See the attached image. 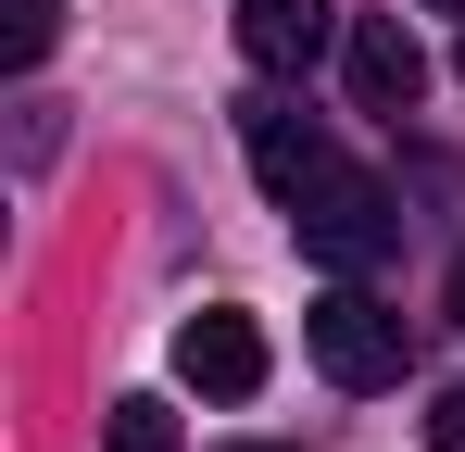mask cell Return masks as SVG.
Segmentation results:
<instances>
[{"label": "cell", "instance_id": "6da1fadb", "mask_svg": "<svg viewBox=\"0 0 465 452\" xmlns=\"http://www.w3.org/2000/svg\"><path fill=\"white\" fill-rule=\"evenodd\" d=\"M302 339H314V365L340 377V389H390V377L415 365L402 314H390V301H365V290H327V301L302 314Z\"/></svg>", "mask_w": 465, "mask_h": 452}, {"label": "cell", "instance_id": "7a4b0ae2", "mask_svg": "<svg viewBox=\"0 0 465 452\" xmlns=\"http://www.w3.org/2000/svg\"><path fill=\"white\" fill-rule=\"evenodd\" d=\"M290 226H302V251H314V264H340V277H352V264H378L390 239H402L390 189H378V176H352V163H340V176H327V189H314Z\"/></svg>", "mask_w": 465, "mask_h": 452}, {"label": "cell", "instance_id": "3957f363", "mask_svg": "<svg viewBox=\"0 0 465 452\" xmlns=\"http://www.w3.org/2000/svg\"><path fill=\"white\" fill-rule=\"evenodd\" d=\"M176 377H189L202 402H252V389H264V327L227 314V301L189 314V327H176Z\"/></svg>", "mask_w": 465, "mask_h": 452}, {"label": "cell", "instance_id": "277c9868", "mask_svg": "<svg viewBox=\"0 0 465 452\" xmlns=\"http://www.w3.org/2000/svg\"><path fill=\"white\" fill-rule=\"evenodd\" d=\"M252 176H264V189H277V201H290V214H302L314 189H327V176H340V151L314 139L302 113H277V101H252Z\"/></svg>", "mask_w": 465, "mask_h": 452}, {"label": "cell", "instance_id": "5b68a950", "mask_svg": "<svg viewBox=\"0 0 465 452\" xmlns=\"http://www.w3.org/2000/svg\"><path fill=\"white\" fill-rule=\"evenodd\" d=\"M415 88H428L415 25H402V13H365V25H352V101H365V113H415Z\"/></svg>", "mask_w": 465, "mask_h": 452}, {"label": "cell", "instance_id": "8992f818", "mask_svg": "<svg viewBox=\"0 0 465 452\" xmlns=\"http://www.w3.org/2000/svg\"><path fill=\"white\" fill-rule=\"evenodd\" d=\"M327 38H340V13H327V0H239V51H252L264 75H302Z\"/></svg>", "mask_w": 465, "mask_h": 452}, {"label": "cell", "instance_id": "52a82bcc", "mask_svg": "<svg viewBox=\"0 0 465 452\" xmlns=\"http://www.w3.org/2000/svg\"><path fill=\"white\" fill-rule=\"evenodd\" d=\"M114 452H176V415H163L152 389H139V402H114Z\"/></svg>", "mask_w": 465, "mask_h": 452}, {"label": "cell", "instance_id": "ba28073f", "mask_svg": "<svg viewBox=\"0 0 465 452\" xmlns=\"http://www.w3.org/2000/svg\"><path fill=\"white\" fill-rule=\"evenodd\" d=\"M428 452H465V377L440 389V402H428Z\"/></svg>", "mask_w": 465, "mask_h": 452}, {"label": "cell", "instance_id": "9c48e42d", "mask_svg": "<svg viewBox=\"0 0 465 452\" xmlns=\"http://www.w3.org/2000/svg\"><path fill=\"white\" fill-rule=\"evenodd\" d=\"M51 51V0H13V64H38Z\"/></svg>", "mask_w": 465, "mask_h": 452}, {"label": "cell", "instance_id": "30bf717a", "mask_svg": "<svg viewBox=\"0 0 465 452\" xmlns=\"http://www.w3.org/2000/svg\"><path fill=\"white\" fill-rule=\"evenodd\" d=\"M453 327H465V251H453Z\"/></svg>", "mask_w": 465, "mask_h": 452}, {"label": "cell", "instance_id": "8fae6325", "mask_svg": "<svg viewBox=\"0 0 465 452\" xmlns=\"http://www.w3.org/2000/svg\"><path fill=\"white\" fill-rule=\"evenodd\" d=\"M440 13H465V0H440Z\"/></svg>", "mask_w": 465, "mask_h": 452}]
</instances>
